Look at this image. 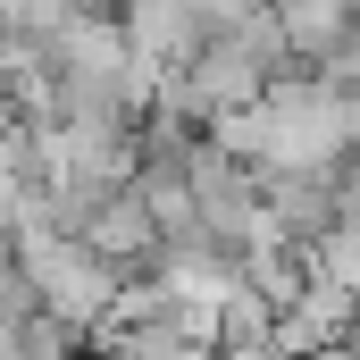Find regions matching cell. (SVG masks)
<instances>
[{
	"label": "cell",
	"mask_w": 360,
	"mask_h": 360,
	"mask_svg": "<svg viewBox=\"0 0 360 360\" xmlns=\"http://www.w3.org/2000/svg\"><path fill=\"white\" fill-rule=\"evenodd\" d=\"M210 143L260 176H335L352 160V92L327 76H276L252 109L218 117Z\"/></svg>",
	"instance_id": "6da1fadb"
},
{
	"label": "cell",
	"mask_w": 360,
	"mask_h": 360,
	"mask_svg": "<svg viewBox=\"0 0 360 360\" xmlns=\"http://www.w3.org/2000/svg\"><path fill=\"white\" fill-rule=\"evenodd\" d=\"M17 276L34 285V302H42L51 327H68V335H109V327H117L126 269H109L84 235H59V226L17 235Z\"/></svg>",
	"instance_id": "7a4b0ae2"
}]
</instances>
